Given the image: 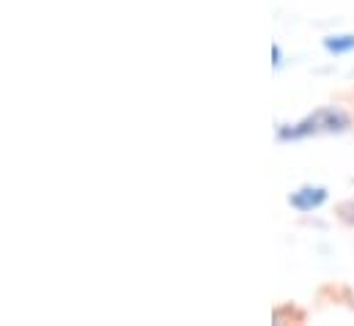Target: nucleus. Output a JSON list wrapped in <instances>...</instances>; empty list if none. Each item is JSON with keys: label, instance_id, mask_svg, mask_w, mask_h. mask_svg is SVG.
I'll use <instances>...</instances> for the list:
<instances>
[{"label": "nucleus", "instance_id": "obj_1", "mask_svg": "<svg viewBox=\"0 0 354 326\" xmlns=\"http://www.w3.org/2000/svg\"><path fill=\"white\" fill-rule=\"evenodd\" d=\"M324 200H327V192H324L322 186H305V189H299V192H294V195L288 198V203H291L294 209H299V211H310V209L322 206Z\"/></svg>", "mask_w": 354, "mask_h": 326}, {"label": "nucleus", "instance_id": "obj_2", "mask_svg": "<svg viewBox=\"0 0 354 326\" xmlns=\"http://www.w3.org/2000/svg\"><path fill=\"white\" fill-rule=\"evenodd\" d=\"M324 47H327L330 52H335V55H341V52H352L354 36H330V39H324Z\"/></svg>", "mask_w": 354, "mask_h": 326}]
</instances>
